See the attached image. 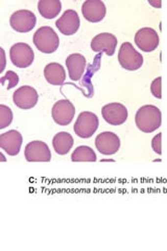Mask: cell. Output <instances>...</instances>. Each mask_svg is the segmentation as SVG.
I'll return each instance as SVG.
<instances>
[{
    "mask_svg": "<svg viewBox=\"0 0 167 251\" xmlns=\"http://www.w3.org/2000/svg\"><path fill=\"white\" fill-rule=\"evenodd\" d=\"M138 129L144 133H153L160 128L162 114L160 109L153 105H145L138 109L135 116Z\"/></svg>",
    "mask_w": 167,
    "mask_h": 251,
    "instance_id": "6da1fadb",
    "label": "cell"
},
{
    "mask_svg": "<svg viewBox=\"0 0 167 251\" xmlns=\"http://www.w3.org/2000/svg\"><path fill=\"white\" fill-rule=\"evenodd\" d=\"M34 44L43 53H52L59 49L60 39L50 26L40 27L34 35Z\"/></svg>",
    "mask_w": 167,
    "mask_h": 251,
    "instance_id": "7a4b0ae2",
    "label": "cell"
},
{
    "mask_svg": "<svg viewBox=\"0 0 167 251\" xmlns=\"http://www.w3.org/2000/svg\"><path fill=\"white\" fill-rule=\"evenodd\" d=\"M119 64L125 70L135 72L141 68L143 64V57L140 52L134 49L130 42H125L120 46L118 52Z\"/></svg>",
    "mask_w": 167,
    "mask_h": 251,
    "instance_id": "3957f363",
    "label": "cell"
},
{
    "mask_svg": "<svg viewBox=\"0 0 167 251\" xmlns=\"http://www.w3.org/2000/svg\"><path fill=\"white\" fill-rule=\"evenodd\" d=\"M99 121L96 114L89 111L82 112L78 115L73 130L81 138H90L97 131Z\"/></svg>",
    "mask_w": 167,
    "mask_h": 251,
    "instance_id": "277c9868",
    "label": "cell"
},
{
    "mask_svg": "<svg viewBox=\"0 0 167 251\" xmlns=\"http://www.w3.org/2000/svg\"><path fill=\"white\" fill-rule=\"evenodd\" d=\"M10 58L13 64L18 68L29 67L35 60V53L26 43H16L10 50Z\"/></svg>",
    "mask_w": 167,
    "mask_h": 251,
    "instance_id": "5b68a950",
    "label": "cell"
},
{
    "mask_svg": "<svg viewBox=\"0 0 167 251\" xmlns=\"http://www.w3.org/2000/svg\"><path fill=\"white\" fill-rule=\"evenodd\" d=\"M36 15L27 10H20L15 12L10 19L12 28L18 33H28L36 26Z\"/></svg>",
    "mask_w": 167,
    "mask_h": 251,
    "instance_id": "8992f818",
    "label": "cell"
},
{
    "mask_svg": "<svg viewBox=\"0 0 167 251\" xmlns=\"http://www.w3.org/2000/svg\"><path fill=\"white\" fill-rule=\"evenodd\" d=\"M24 156L28 162H48L51 159L48 146L41 140L30 141L25 147Z\"/></svg>",
    "mask_w": 167,
    "mask_h": 251,
    "instance_id": "52a82bcc",
    "label": "cell"
},
{
    "mask_svg": "<svg viewBox=\"0 0 167 251\" xmlns=\"http://www.w3.org/2000/svg\"><path fill=\"white\" fill-rule=\"evenodd\" d=\"M52 119L59 126H68L75 115V108L68 100H61L52 107Z\"/></svg>",
    "mask_w": 167,
    "mask_h": 251,
    "instance_id": "ba28073f",
    "label": "cell"
},
{
    "mask_svg": "<svg viewBox=\"0 0 167 251\" xmlns=\"http://www.w3.org/2000/svg\"><path fill=\"white\" fill-rule=\"evenodd\" d=\"M135 43L144 52L154 51L160 43L157 31L150 27H143L135 35Z\"/></svg>",
    "mask_w": 167,
    "mask_h": 251,
    "instance_id": "9c48e42d",
    "label": "cell"
},
{
    "mask_svg": "<svg viewBox=\"0 0 167 251\" xmlns=\"http://www.w3.org/2000/svg\"><path fill=\"white\" fill-rule=\"evenodd\" d=\"M103 120L109 125L120 126L128 120V109L120 103H111L103 106L101 109Z\"/></svg>",
    "mask_w": 167,
    "mask_h": 251,
    "instance_id": "30bf717a",
    "label": "cell"
},
{
    "mask_svg": "<svg viewBox=\"0 0 167 251\" xmlns=\"http://www.w3.org/2000/svg\"><path fill=\"white\" fill-rule=\"evenodd\" d=\"M38 99L37 90L30 86H22L13 94L14 104L23 110L34 108L38 103Z\"/></svg>",
    "mask_w": 167,
    "mask_h": 251,
    "instance_id": "8fae6325",
    "label": "cell"
},
{
    "mask_svg": "<svg viewBox=\"0 0 167 251\" xmlns=\"http://www.w3.org/2000/svg\"><path fill=\"white\" fill-rule=\"evenodd\" d=\"M95 146L102 155H113L120 148V139L113 132H102L95 138Z\"/></svg>",
    "mask_w": 167,
    "mask_h": 251,
    "instance_id": "7c38bea8",
    "label": "cell"
},
{
    "mask_svg": "<svg viewBox=\"0 0 167 251\" xmlns=\"http://www.w3.org/2000/svg\"><path fill=\"white\" fill-rule=\"evenodd\" d=\"M117 38L110 33H101L92 39L91 49L95 52H106L108 56H113L117 46Z\"/></svg>",
    "mask_w": 167,
    "mask_h": 251,
    "instance_id": "4fadbf2b",
    "label": "cell"
},
{
    "mask_svg": "<svg viewBox=\"0 0 167 251\" xmlns=\"http://www.w3.org/2000/svg\"><path fill=\"white\" fill-rule=\"evenodd\" d=\"M55 25L63 35L72 36L78 30L81 21H79L78 14L75 11L67 10L62 15V17L57 20Z\"/></svg>",
    "mask_w": 167,
    "mask_h": 251,
    "instance_id": "5bb4252c",
    "label": "cell"
},
{
    "mask_svg": "<svg viewBox=\"0 0 167 251\" xmlns=\"http://www.w3.org/2000/svg\"><path fill=\"white\" fill-rule=\"evenodd\" d=\"M82 13L87 21L97 23L105 18L107 9L101 0H87L82 6Z\"/></svg>",
    "mask_w": 167,
    "mask_h": 251,
    "instance_id": "9a60e30c",
    "label": "cell"
},
{
    "mask_svg": "<svg viewBox=\"0 0 167 251\" xmlns=\"http://www.w3.org/2000/svg\"><path fill=\"white\" fill-rule=\"evenodd\" d=\"M22 135L16 130H10L0 135V148L10 156H16L20 152L22 146Z\"/></svg>",
    "mask_w": 167,
    "mask_h": 251,
    "instance_id": "2e32d148",
    "label": "cell"
},
{
    "mask_svg": "<svg viewBox=\"0 0 167 251\" xmlns=\"http://www.w3.org/2000/svg\"><path fill=\"white\" fill-rule=\"evenodd\" d=\"M86 58L81 53H72L66 59L69 76L72 81L81 80L86 69Z\"/></svg>",
    "mask_w": 167,
    "mask_h": 251,
    "instance_id": "e0dca14e",
    "label": "cell"
},
{
    "mask_svg": "<svg viewBox=\"0 0 167 251\" xmlns=\"http://www.w3.org/2000/svg\"><path fill=\"white\" fill-rule=\"evenodd\" d=\"M46 81L53 86H60L66 80L65 69L59 63H49L44 69Z\"/></svg>",
    "mask_w": 167,
    "mask_h": 251,
    "instance_id": "ac0fdd59",
    "label": "cell"
},
{
    "mask_svg": "<svg viewBox=\"0 0 167 251\" xmlns=\"http://www.w3.org/2000/svg\"><path fill=\"white\" fill-rule=\"evenodd\" d=\"M74 144L73 137L68 132H59L52 139L54 151L59 155H66L72 149Z\"/></svg>",
    "mask_w": 167,
    "mask_h": 251,
    "instance_id": "d6986e66",
    "label": "cell"
},
{
    "mask_svg": "<svg viewBox=\"0 0 167 251\" xmlns=\"http://www.w3.org/2000/svg\"><path fill=\"white\" fill-rule=\"evenodd\" d=\"M62 10L60 0H40L38 2V11L45 19H53Z\"/></svg>",
    "mask_w": 167,
    "mask_h": 251,
    "instance_id": "ffe728a7",
    "label": "cell"
},
{
    "mask_svg": "<svg viewBox=\"0 0 167 251\" xmlns=\"http://www.w3.org/2000/svg\"><path fill=\"white\" fill-rule=\"evenodd\" d=\"M96 154L92 150V148L88 146H81L77 147L71 155V160L73 162H83L89 161L94 162L96 161Z\"/></svg>",
    "mask_w": 167,
    "mask_h": 251,
    "instance_id": "44dd1931",
    "label": "cell"
},
{
    "mask_svg": "<svg viewBox=\"0 0 167 251\" xmlns=\"http://www.w3.org/2000/svg\"><path fill=\"white\" fill-rule=\"evenodd\" d=\"M13 122V112L11 108L0 105V129H4Z\"/></svg>",
    "mask_w": 167,
    "mask_h": 251,
    "instance_id": "7402d4cb",
    "label": "cell"
},
{
    "mask_svg": "<svg viewBox=\"0 0 167 251\" xmlns=\"http://www.w3.org/2000/svg\"><path fill=\"white\" fill-rule=\"evenodd\" d=\"M6 81H7V83H9V84H7V89L10 90V89H12V88H14V87H16V86H17V84L19 82V76H18L17 74L12 72V70H10V72H7L5 74L4 76L1 77V84L3 85Z\"/></svg>",
    "mask_w": 167,
    "mask_h": 251,
    "instance_id": "603a6c76",
    "label": "cell"
},
{
    "mask_svg": "<svg viewBox=\"0 0 167 251\" xmlns=\"http://www.w3.org/2000/svg\"><path fill=\"white\" fill-rule=\"evenodd\" d=\"M150 91H152L153 96L157 99L162 98V77L159 76L153 81L150 85Z\"/></svg>",
    "mask_w": 167,
    "mask_h": 251,
    "instance_id": "cb8c5ba5",
    "label": "cell"
},
{
    "mask_svg": "<svg viewBox=\"0 0 167 251\" xmlns=\"http://www.w3.org/2000/svg\"><path fill=\"white\" fill-rule=\"evenodd\" d=\"M161 139H162V133H159V134H157L153 140H152V148L153 150L159 154L161 155L162 154V144H161Z\"/></svg>",
    "mask_w": 167,
    "mask_h": 251,
    "instance_id": "d4e9b609",
    "label": "cell"
},
{
    "mask_svg": "<svg viewBox=\"0 0 167 251\" xmlns=\"http://www.w3.org/2000/svg\"><path fill=\"white\" fill-rule=\"evenodd\" d=\"M149 4H152V5H155V6H157V7H160L161 6V2L159 1V2H153V1H149Z\"/></svg>",
    "mask_w": 167,
    "mask_h": 251,
    "instance_id": "484cf974",
    "label": "cell"
}]
</instances>
